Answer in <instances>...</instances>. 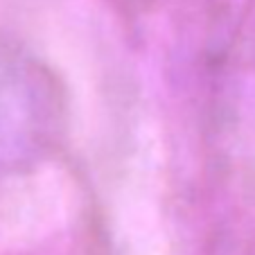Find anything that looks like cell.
Returning a JSON list of instances; mask_svg holds the SVG:
<instances>
[{
	"label": "cell",
	"instance_id": "6da1fadb",
	"mask_svg": "<svg viewBox=\"0 0 255 255\" xmlns=\"http://www.w3.org/2000/svg\"><path fill=\"white\" fill-rule=\"evenodd\" d=\"M66 93L32 50L0 34V176L50 158L66 131Z\"/></svg>",
	"mask_w": 255,
	"mask_h": 255
}]
</instances>
